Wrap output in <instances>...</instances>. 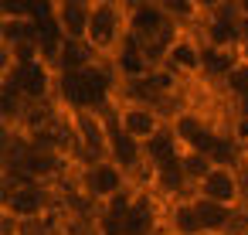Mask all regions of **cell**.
Segmentation results:
<instances>
[{"label": "cell", "instance_id": "obj_7", "mask_svg": "<svg viewBox=\"0 0 248 235\" xmlns=\"http://www.w3.org/2000/svg\"><path fill=\"white\" fill-rule=\"evenodd\" d=\"M167 126L173 130V136H177V143H180L184 150H197V153H204V157H207V150H211V143H214V136H217V130H221L207 113H201V109H194V106H177V109L170 113Z\"/></svg>", "mask_w": 248, "mask_h": 235}, {"label": "cell", "instance_id": "obj_17", "mask_svg": "<svg viewBox=\"0 0 248 235\" xmlns=\"http://www.w3.org/2000/svg\"><path fill=\"white\" fill-rule=\"evenodd\" d=\"M234 140H238V164H241V170H248V123L238 119V126H234Z\"/></svg>", "mask_w": 248, "mask_h": 235}, {"label": "cell", "instance_id": "obj_3", "mask_svg": "<svg viewBox=\"0 0 248 235\" xmlns=\"http://www.w3.org/2000/svg\"><path fill=\"white\" fill-rule=\"evenodd\" d=\"M0 82L11 85L28 106H45L51 92H58V72L51 62H31V65H14L7 75H0Z\"/></svg>", "mask_w": 248, "mask_h": 235}, {"label": "cell", "instance_id": "obj_16", "mask_svg": "<svg viewBox=\"0 0 248 235\" xmlns=\"http://www.w3.org/2000/svg\"><path fill=\"white\" fill-rule=\"evenodd\" d=\"M221 89L228 92V99L231 102H238V99H245L248 96V62L245 58H238V65L231 68V75L221 82Z\"/></svg>", "mask_w": 248, "mask_h": 235}, {"label": "cell", "instance_id": "obj_14", "mask_svg": "<svg viewBox=\"0 0 248 235\" xmlns=\"http://www.w3.org/2000/svg\"><path fill=\"white\" fill-rule=\"evenodd\" d=\"M95 62H102V58L89 48V41H62L58 55L51 58L58 75H75V72H82V68H89Z\"/></svg>", "mask_w": 248, "mask_h": 235}, {"label": "cell", "instance_id": "obj_8", "mask_svg": "<svg viewBox=\"0 0 248 235\" xmlns=\"http://www.w3.org/2000/svg\"><path fill=\"white\" fill-rule=\"evenodd\" d=\"M160 68H167L173 79H190V75H201L204 72V45L201 38H194L190 31H177L173 41L167 45L163 58H160Z\"/></svg>", "mask_w": 248, "mask_h": 235}, {"label": "cell", "instance_id": "obj_4", "mask_svg": "<svg viewBox=\"0 0 248 235\" xmlns=\"http://www.w3.org/2000/svg\"><path fill=\"white\" fill-rule=\"evenodd\" d=\"M112 126L129 136L133 143L146 147L160 130H167V113L160 106H146V102H116L112 106Z\"/></svg>", "mask_w": 248, "mask_h": 235}, {"label": "cell", "instance_id": "obj_19", "mask_svg": "<svg viewBox=\"0 0 248 235\" xmlns=\"http://www.w3.org/2000/svg\"><path fill=\"white\" fill-rule=\"evenodd\" d=\"M241 48H248V14H241Z\"/></svg>", "mask_w": 248, "mask_h": 235}, {"label": "cell", "instance_id": "obj_10", "mask_svg": "<svg viewBox=\"0 0 248 235\" xmlns=\"http://www.w3.org/2000/svg\"><path fill=\"white\" fill-rule=\"evenodd\" d=\"M48 14L65 41H85L92 21V0H51Z\"/></svg>", "mask_w": 248, "mask_h": 235}, {"label": "cell", "instance_id": "obj_11", "mask_svg": "<svg viewBox=\"0 0 248 235\" xmlns=\"http://www.w3.org/2000/svg\"><path fill=\"white\" fill-rule=\"evenodd\" d=\"M163 228H167V235H204L197 211H194V194L163 204Z\"/></svg>", "mask_w": 248, "mask_h": 235}, {"label": "cell", "instance_id": "obj_9", "mask_svg": "<svg viewBox=\"0 0 248 235\" xmlns=\"http://www.w3.org/2000/svg\"><path fill=\"white\" fill-rule=\"evenodd\" d=\"M197 198H207V201H217L224 208H234L241 211L248 201H245V181H241V167H211V174L194 187Z\"/></svg>", "mask_w": 248, "mask_h": 235}, {"label": "cell", "instance_id": "obj_20", "mask_svg": "<svg viewBox=\"0 0 248 235\" xmlns=\"http://www.w3.org/2000/svg\"><path fill=\"white\" fill-rule=\"evenodd\" d=\"M241 181H245V201H248V170H241Z\"/></svg>", "mask_w": 248, "mask_h": 235}, {"label": "cell", "instance_id": "obj_18", "mask_svg": "<svg viewBox=\"0 0 248 235\" xmlns=\"http://www.w3.org/2000/svg\"><path fill=\"white\" fill-rule=\"evenodd\" d=\"M234 113H238V119H241V123H248V96L234 102Z\"/></svg>", "mask_w": 248, "mask_h": 235}, {"label": "cell", "instance_id": "obj_13", "mask_svg": "<svg viewBox=\"0 0 248 235\" xmlns=\"http://www.w3.org/2000/svg\"><path fill=\"white\" fill-rule=\"evenodd\" d=\"M180 153H184V147L177 143L173 130L167 126V130H160V133L143 147V170L150 174V170H156V167H167V164L180 160Z\"/></svg>", "mask_w": 248, "mask_h": 235}, {"label": "cell", "instance_id": "obj_2", "mask_svg": "<svg viewBox=\"0 0 248 235\" xmlns=\"http://www.w3.org/2000/svg\"><path fill=\"white\" fill-rule=\"evenodd\" d=\"M129 38L126 28V4L116 0H92V21H89V48L102 58V62H116V55L123 51Z\"/></svg>", "mask_w": 248, "mask_h": 235}, {"label": "cell", "instance_id": "obj_5", "mask_svg": "<svg viewBox=\"0 0 248 235\" xmlns=\"http://www.w3.org/2000/svg\"><path fill=\"white\" fill-rule=\"evenodd\" d=\"M68 130H72V143L82 150V164H85V160L109 157V147H112V123L106 119V113H99V109L68 113Z\"/></svg>", "mask_w": 248, "mask_h": 235}, {"label": "cell", "instance_id": "obj_15", "mask_svg": "<svg viewBox=\"0 0 248 235\" xmlns=\"http://www.w3.org/2000/svg\"><path fill=\"white\" fill-rule=\"evenodd\" d=\"M180 167H184L190 187H197V184L211 174L214 164H211V157H204V153H197V150H184V153H180Z\"/></svg>", "mask_w": 248, "mask_h": 235}, {"label": "cell", "instance_id": "obj_12", "mask_svg": "<svg viewBox=\"0 0 248 235\" xmlns=\"http://www.w3.org/2000/svg\"><path fill=\"white\" fill-rule=\"evenodd\" d=\"M194 211H197V221H201V232L204 235H231L234 218H238L234 208H224V204L207 201V198H197V194H194Z\"/></svg>", "mask_w": 248, "mask_h": 235}, {"label": "cell", "instance_id": "obj_6", "mask_svg": "<svg viewBox=\"0 0 248 235\" xmlns=\"http://www.w3.org/2000/svg\"><path fill=\"white\" fill-rule=\"evenodd\" d=\"M48 187L34 181H7L4 184V218L14 225H34L48 215Z\"/></svg>", "mask_w": 248, "mask_h": 235}, {"label": "cell", "instance_id": "obj_1", "mask_svg": "<svg viewBox=\"0 0 248 235\" xmlns=\"http://www.w3.org/2000/svg\"><path fill=\"white\" fill-rule=\"evenodd\" d=\"M129 181H133V174H129L126 167H119L112 157L85 160V164H78V174H75V184H78L82 198H85L89 204H95V208L109 204V201L119 198V194H129V191H133Z\"/></svg>", "mask_w": 248, "mask_h": 235}]
</instances>
